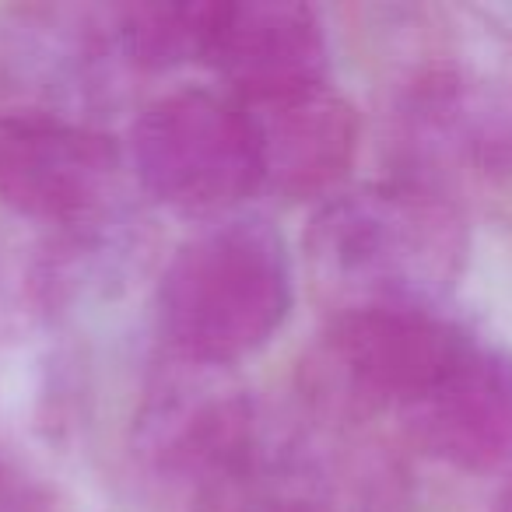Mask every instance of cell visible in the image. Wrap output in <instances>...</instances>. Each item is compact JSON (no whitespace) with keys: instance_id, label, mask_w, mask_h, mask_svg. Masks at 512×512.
<instances>
[{"instance_id":"obj_1","label":"cell","mask_w":512,"mask_h":512,"mask_svg":"<svg viewBox=\"0 0 512 512\" xmlns=\"http://www.w3.org/2000/svg\"><path fill=\"white\" fill-rule=\"evenodd\" d=\"M302 246L316 295L334 316L358 306H439L467 267L470 232L453 193L390 176L323 200Z\"/></svg>"},{"instance_id":"obj_4","label":"cell","mask_w":512,"mask_h":512,"mask_svg":"<svg viewBox=\"0 0 512 512\" xmlns=\"http://www.w3.org/2000/svg\"><path fill=\"white\" fill-rule=\"evenodd\" d=\"M477 334L439 306H358L334 313L309 358V390L337 411L418 404L467 355Z\"/></svg>"},{"instance_id":"obj_11","label":"cell","mask_w":512,"mask_h":512,"mask_svg":"<svg viewBox=\"0 0 512 512\" xmlns=\"http://www.w3.org/2000/svg\"><path fill=\"white\" fill-rule=\"evenodd\" d=\"M218 0L186 4H123L113 8V29L127 67L134 71H172L207 60L218 22Z\"/></svg>"},{"instance_id":"obj_12","label":"cell","mask_w":512,"mask_h":512,"mask_svg":"<svg viewBox=\"0 0 512 512\" xmlns=\"http://www.w3.org/2000/svg\"><path fill=\"white\" fill-rule=\"evenodd\" d=\"M0 512H53L50 484L4 453H0Z\"/></svg>"},{"instance_id":"obj_2","label":"cell","mask_w":512,"mask_h":512,"mask_svg":"<svg viewBox=\"0 0 512 512\" xmlns=\"http://www.w3.org/2000/svg\"><path fill=\"white\" fill-rule=\"evenodd\" d=\"M256 407L232 369L169 351L127 439V481L144 512H221L249 481Z\"/></svg>"},{"instance_id":"obj_3","label":"cell","mask_w":512,"mask_h":512,"mask_svg":"<svg viewBox=\"0 0 512 512\" xmlns=\"http://www.w3.org/2000/svg\"><path fill=\"white\" fill-rule=\"evenodd\" d=\"M292 299V256L278 228L225 218L172 253L158 281V327L172 355L235 369L274 341Z\"/></svg>"},{"instance_id":"obj_8","label":"cell","mask_w":512,"mask_h":512,"mask_svg":"<svg viewBox=\"0 0 512 512\" xmlns=\"http://www.w3.org/2000/svg\"><path fill=\"white\" fill-rule=\"evenodd\" d=\"M253 134L260 190L285 204L334 197L358 155L362 123L341 92L323 85L235 99Z\"/></svg>"},{"instance_id":"obj_10","label":"cell","mask_w":512,"mask_h":512,"mask_svg":"<svg viewBox=\"0 0 512 512\" xmlns=\"http://www.w3.org/2000/svg\"><path fill=\"white\" fill-rule=\"evenodd\" d=\"M207 64L232 85V99L323 85L327 32L320 15L295 0L221 4Z\"/></svg>"},{"instance_id":"obj_5","label":"cell","mask_w":512,"mask_h":512,"mask_svg":"<svg viewBox=\"0 0 512 512\" xmlns=\"http://www.w3.org/2000/svg\"><path fill=\"white\" fill-rule=\"evenodd\" d=\"M130 162L144 193L183 218H221L260 190L246 113L204 88L148 102L130 127Z\"/></svg>"},{"instance_id":"obj_6","label":"cell","mask_w":512,"mask_h":512,"mask_svg":"<svg viewBox=\"0 0 512 512\" xmlns=\"http://www.w3.org/2000/svg\"><path fill=\"white\" fill-rule=\"evenodd\" d=\"M123 155L106 130L50 109H0V204L81 232L106 218Z\"/></svg>"},{"instance_id":"obj_7","label":"cell","mask_w":512,"mask_h":512,"mask_svg":"<svg viewBox=\"0 0 512 512\" xmlns=\"http://www.w3.org/2000/svg\"><path fill=\"white\" fill-rule=\"evenodd\" d=\"M393 144V176L456 197L460 179L512 172V95L463 67H425L397 99Z\"/></svg>"},{"instance_id":"obj_13","label":"cell","mask_w":512,"mask_h":512,"mask_svg":"<svg viewBox=\"0 0 512 512\" xmlns=\"http://www.w3.org/2000/svg\"><path fill=\"white\" fill-rule=\"evenodd\" d=\"M491 512H512V463L502 470V481H498L495 502H491Z\"/></svg>"},{"instance_id":"obj_9","label":"cell","mask_w":512,"mask_h":512,"mask_svg":"<svg viewBox=\"0 0 512 512\" xmlns=\"http://www.w3.org/2000/svg\"><path fill=\"white\" fill-rule=\"evenodd\" d=\"M407 439L432 460L467 474L512 463V351L477 334L432 393L400 414Z\"/></svg>"}]
</instances>
